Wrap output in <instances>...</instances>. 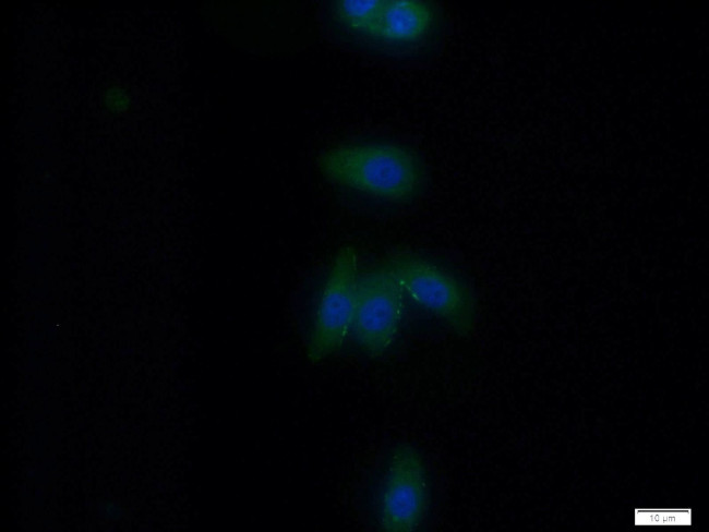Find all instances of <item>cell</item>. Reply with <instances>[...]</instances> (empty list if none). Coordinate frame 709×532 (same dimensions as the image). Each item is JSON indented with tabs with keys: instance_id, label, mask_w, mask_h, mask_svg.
<instances>
[{
	"instance_id": "cell-1",
	"label": "cell",
	"mask_w": 709,
	"mask_h": 532,
	"mask_svg": "<svg viewBox=\"0 0 709 532\" xmlns=\"http://www.w3.org/2000/svg\"><path fill=\"white\" fill-rule=\"evenodd\" d=\"M323 24L351 51L418 68L441 55L446 35L445 13L430 0L331 1Z\"/></svg>"
},
{
	"instance_id": "cell-5",
	"label": "cell",
	"mask_w": 709,
	"mask_h": 532,
	"mask_svg": "<svg viewBox=\"0 0 709 532\" xmlns=\"http://www.w3.org/2000/svg\"><path fill=\"white\" fill-rule=\"evenodd\" d=\"M359 276L356 252L350 247L341 250L332 264L316 304L307 349L312 362L336 352L351 331Z\"/></svg>"
},
{
	"instance_id": "cell-2",
	"label": "cell",
	"mask_w": 709,
	"mask_h": 532,
	"mask_svg": "<svg viewBox=\"0 0 709 532\" xmlns=\"http://www.w3.org/2000/svg\"><path fill=\"white\" fill-rule=\"evenodd\" d=\"M319 167L341 188L396 204L414 201L425 183L420 157L404 144L383 140L331 147L321 155Z\"/></svg>"
},
{
	"instance_id": "cell-6",
	"label": "cell",
	"mask_w": 709,
	"mask_h": 532,
	"mask_svg": "<svg viewBox=\"0 0 709 532\" xmlns=\"http://www.w3.org/2000/svg\"><path fill=\"white\" fill-rule=\"evenodd\" d=\"M404 292L388 266L359 276L351 331L359 348L381 355L400 328Z\"/></svg>"
},
{
	"instance_id": "cell-3",
	"label": "cell",
	"mask_w": 709,
	"mask_h": 532,
	"mask_svg": "<svg viewBox=\"0 0 709 532\" xmlns=\"http://www.w3.org/2000/svg\"><path fill=\"white\" fill-rule=\"evenodd\" d=\"M404 294L460 336L473 330L477 307L467 283L435 263L411 254L387 265Z\"/></svg>"
},
{
	"instance_id": "cell-4",
	"label": "cell",
	"mask_w": 709,
	"mask_h": 532,
	"mask_svg": "<svg viewBox=\"0 0 709 532\" xmlns=\"http://www.w3.org/2000/svg\"><path fill=\"white\" fill-rule=\"evenodd\" d=\"M430 488L426 468L411 445L392 451L377 503V521L386 532H412L426 518Z\"/></svg>"
}]
</instances>
